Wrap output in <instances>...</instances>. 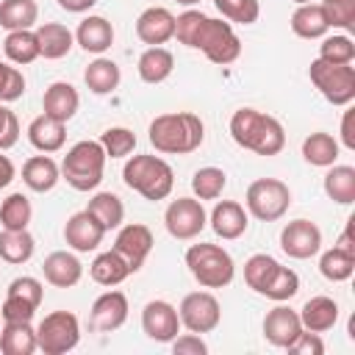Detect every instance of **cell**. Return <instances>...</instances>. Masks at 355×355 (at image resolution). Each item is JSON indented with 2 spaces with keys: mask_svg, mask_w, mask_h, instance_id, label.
<instances>
[{
  "mask_svg": "<svg viewBox=\"0 0 355 355\" xmlns=\"http://www.w3.org/2000/svg\"><path fill=\"white\" fill-rule=\"evenodd\" d=\"M86 211L105 227V233L114 230V227H119L122 219H125V205H122V200H119L114 191H97V194L89 200Z\"/></svg>",
  "mask_w": 355,
  "mask_h": 355,
  "instance_id": "cell-37",
  "label": "cell"
},
{
  "mask_svg": "<svg viewBox=\"0 0 355 355\" xmlns=\"http://www.w3.org/2000/svg\"><path fill=\"white\" fill-rule=\"evenodd\" d=\"M3 53L17 67H25V64L36 61L39 58L36 31H8L6 39H3Z\"/></svg>",
  "mask_w": 355,
  "mask_h": 355,
  "instance_id": "cell-35",
  "label": "cell"
},
{
  "mask_svg": "<svg viewBox=\"0 0 355 355\" xmlns=\"http://www.w3.org/2000/svg\"><path fill=\"white\" fill-rule=\"evenodd\" d=\"M319 58L333 61V64H352L355 61V44L344 33H338V36H322Z\"/></svg>",
  "mask_w": 355,
  "mask_h": 355,
  "instance_id": "cell-45",
  "label": "cell"
},
{
  "mask_svg": "<svg viewBox=\"0 0 355 355\" xmlns=\"http://www.w3.org/2000/svg\"><path fill=\"white\" fill-rule=\"evenodd\" d=\"M103 236H105V227L83 208L78 214H72L64 225V241L67 247H72L75 252H92L103 244Z\"/></svg>",
  "mask_w": 355,
  "mask_h": 355,
  "instance_id": "cell-16",
  "label": "cell"
},
{
  "mask_svg": "<svg viewBox=\"0 0 355 355\" xmlns=\"http://www.w3.org/2000/svg\"><path fill=\"white\" fill-rule=\"evenodd\" d=\"M227 186V175L219 166H202L191 175V191L197 200H216Z\"/></svg>",
  "mask_w": 355,
  "mask_h": 355,
  "instance_id": "cell-40",
  "label": "cell"
},
{
  "mask_svg": "<svg viewBox=\"0 0 355 355\" xmlns=\"http://www.w3.org/2000/svg\"><path fill=\"white\" fill-rule=\"evenodd\" d=\"M208 225V214L202 208V200L197 197H178L164 211V227L178 241L197 239Z\"/></svg>",
  "mask_w": 355,
  "mask_h": 355,
  "instance_id": "cell-10",
  "label": "cell"
},
{
  "mask_svg": "<svg viewBox=\"0 0 355 355\" xmlns=\"http://www.w3.org/2000/svg\"><path fill=\"white\" fill-rule=\"evenodd\" d=\"M33 250H36V241L33 236L25 230H0V258L11 266H22L33 258Z\"/></svg>",
  "mask_w": 355,
  "mask_h": 355,
  "instance_id": "cell-32",
  "label": "cell"
},
{
  "mask_svg": "<svg viewBox=\"0 0 355 355\" xmlns=\"http://www.w3.org/2000/svg\"><path fill=\"white\" fill-rule=\"evenodd\" d=\"M169 344H172V352H175V355H205V352H208V344L202 341L200 333L175 336Z\"/></svg>",
  "mask_w": 355,
  "mask_h": 355,
  "instance_id": "cell-51",
  "label": "cell"
},
{
  "mask_svg": "<svg viewBox=\"0 0 355 355\" xmlns=\"http://www.w3.org/2000/svg\"><path fill=\"white\" fill-rule=\"evenodd\" d=\"M31 216H33V208H31V200L22 191L8 194L0 205V225L6 230H25L31 225Z\"/></svg>",
  "mask_w": 355,
  "mask_h": 355,
  "instance_id": "cell-38",
  "label": "cell"
},
{
  "mask_svg": "<svg viewBox=\"0 0 355 355\" xmlns=\"http://www.w3.org/2000/svg\"><path fill=\"white\" fill-rule=\"evenodd\" d=\"M105 150L100 141H78L67 150L61 161V178L75 189V191H94L103 183L105 172Z\"/></svg>",
  "mask_w": 355,
  "mask_h": 355,
  "instance_id": "cell-5",
  "label": "cell"
},
{
  "mask_svg": "<svg viewBox=\"0 0 355 355\" xmlns=\"http://www.w3.org/2000/svg\"><path fill=\"white\" fill-rule=\"evenodd\" d=\"M244 205L258 222H277L291 205V189L277 178H258L247 186Z\"/></svg>",
  "mask_w": 355,
  "mask_h": 355,
  "instance_id": "cell-8",
  "label": "cell"
},
{
  "mask_svg": "<svg viewBox=\"0 0 355 355\" xmlns=\"http://www.w3.org/2000/svg\"><path fill=\"white\" fill-rule=\"evenodd\" d=\"M78 105H80V94H78V89L72 83L55 80V83H50L44 89V97H42L44 116L58 119V122H69L78 114Z\"/></svg>",
  "mask_w": 355,
  "mask_h": 355,
  "instance_id": "cell-20",
  "label": "cell"
},
{
  "mask_svg": "<svg viewBox=\"0 0 355 355\" xmlns=\"http://www.w3.org/2000/svg\"><path fill=\"white\" fill-rule=\"evenodd\" d=\"M308 78L330 105H349L355 100V67L352 64H333L324 58H313L308 67Z\"/></svg>",
  "mask_w": 355,
  "mask_h": 355,
  "instance_id": "cell-7",
  "label": "cell"
},
{
  "mask_svg": "<svg viewBox=\"0 0 355 355\" xmlns=\"http://www.w3.org/2000/svg\"><path fill=\"white\" fill-rule=\"evenodd\" d=\"M128 297L116 288H108L105 294H100L92 302V316H89V327L97 333H114L128 322Z\"/></svg>",
  "mask_w": 355,
  "mask_h": 355,
  "instance_id": "cell-15",
  "label": "cell"
},
{
  "mask_svg": "<svg viewBox=\"0 0 355 355\" xmlns=\"http://www.w3.org/2000/svg\"><path fill=\"white\" fill-rule=\"evenodd\" d=\"M230 136H233V141L239 147H244V150H250L255 155H266V158L277 155L286 147L283 125L275 116H269V114H263L258 108H250V105L239 108L230 116Z\"/></svg>",
  "mask_w": 355,
  "mask_h": 355,
  "instance_id": "cell-2",
  "label": "cell"
},
{
  "mask_svg": "<svg viewBox=\"0 0 355 355\" xmlns=\"http://www.w3.org/2000/svg\"><path fill=\"white\" fill-rule=\"evenodd\" d=\"M300 322H302V330L327 333L338 322V302L333 297H324V294L311 297L300 311Z\"/></svg>",
  "mask_w": 355,
  "mask_h": 355,
  "instance_id": "cell-23",
  "label": "cell"
},
{
  "mask_svg": "<svg viewBox=\"0 0 355 355\" xmlns=\"http://www.w3.org/2000/svg\"><path fill=\"white\" fill-rule=\"evenodd\" d=\"M288 352H294V355H322V352H324V341L319 338V333L302 330V333L294 338V344L288 347Z\"/></svg>",
  "mask_w": 355,
  "mask_h": 355,
  "instance_id": "cell-52",
  "label": "cell"
},
{
  "mask_svg": "<svg viewBox=\"0 0 355 355\" xmlns=\"http://www.w3.org/2000/svg\"><path fill=\"white\" fill-rule=\"evenodd\" d=\"M42 272H44V280L50 286H55V288H72L83 277V263L78 261V255H72L67 250H55V252H50L44 258Z\"/></svg>",
  "mask_w": 355,
  "mask_h": 355,
  "instance_id": "cell-21",
  "label": "cell"
},
{
  "mask_svg": "<svg viewBox=\"0 0 355 355\" xmlns=\"http://www.w3.org/2000/svg\"><path fill=\"white\" fill-rule=\"evenodd\" d=\"M136 36L150 47L166 44L169 39H175V14L164 6L144 8L136 19Z\"/></svg>",
  "mask_w": 355,
  "mask_h": 355,
  "instance_id": "cell-17",
  "label": "cell"
},
{
  "mask_svg": "<svg viewBox=\"0 0 355 355\" xmlns=\"http://www.w3.org/2000/svg\"><path fill=\"white\" fill-rule=\"evenodd\" d=\"M141 330L147 338H153L158 344H169L180 333L178 308L166 300H150L141 311Z\"/></svg>",
  "mask_w": 355,
  "mask_h": 355,
  "instance_id": "cell-14",
  "label": "cell"
},
{
  "mask_svg": "<svg viewBox=\"0 0 355 355\" xmlns=\"http://www.w3.org/2000/svg\"><path fill=\"white\" fill-rule=\"evenodd\" d=\"M336 247H338L341 252H349V255H355V241H352V219H349V222H347V227L341 230V236H338Z\"/></svg>",
  "mask_w": 355,
  "mask_h": 355,
  "instance_id": "cell-55",
  "label": "cell"
},
{
  "mask_svg": "<svg viewBox=\"0 0 355 355\" xmlns=\"http://www.w3.org/2000/svg\"><path fill=\"white\" fill-rule=\"evenodd\" d=\"M294 3H297V6H305V3H311V0H294Z\"/></svg>",
  "mask_w": 355,
  "mask_h": 355,
  "instance_id": "cell-58",
  "label": "cell"
},
{
  "mask_svg": "<svg viewBox=\"0 0 355 355\" xmlns=\"http://www.w3.org/2000/svg\"><path fill=\"white\" fill-rule=\"evenodd\" d=\"M75 42L86 50V53H94V55H103L111 44H114V25L105 19V17H86L80 19L78 31H75Z\"/></svg>",
  "mask_w": 355,
  "mask_h": 355,
  "instance_id": "cell-22",
  "label": "cell"
},
{
  "mask_svg": "<svg viewBox=\"0 0 355 355\" xmlns=\"http://www.w3.org/2000/svg\"><path fill=\"white\" fill-rule=\"evenodd\" d=\"M341 141L347 150H355V133H352V111H344L341 119Z\"/></svg>",
  "mask_w": 355,
  "mask_h": 355,
  "instance_id": "cell-53",
  "label": "cell"
},
{
  "mask_svg": "<svg viewBox=\"0 0 355 355\" xmlns=\"http://www.w3.org/2000/svg\"><path fill=\"white\" fill-rule=\"evenodd\" d=\"M100 144H103L108 158H125V155H130L136 150V133L130 128L116 125V128H108L100 136Z\"/></svg>",
  "mask_w": 355,
  "mask_h": 355,
  "instance_id": "cell-44",
  "label": "cell"
},
{
  "mask_svg": "<svg viewBox=\"0 0 355 355\" xmlns=\"http://www.w3.org/2000/svg\"><path fill=\"white\" fill-rule=\"evenodd\" d=\"M275 269H277V261H275L272 255L255 252V255H250L247 263H244V280H247V286H250L255 294H261Z\"/></svg>",
  "mask_w": 355,
  "mask_h": 355,
  "instance_id": "cell-42",
  "label": "cell"
},
{
  "mask_svg": "<svg viewBox=\"0 0 355 355\" xmlns=\"http://www.w3.org/2000/svg\"><path fill=\"white\" fill-rule=\"evenodd\" d=\"M178 3H180V6H197L200 0H178Z\"/></svg>",
  "mask_w": 355,
  "mask_h": 355,
  "instance_id": "cell-57",
  "label": "cell"
},
{
  "mask_svg": "<svg viewBox=\"0 0 355 355\" xmlns=\"http://www.w3.org/2000/svg\"><path fill=\"white\" fill-rule=\"evenodd\" d=\"M36 42H39V55H44L50 61H58L72 50L75 33L61 22H44V25L36 28Z\"/></svg>",
  "mask_w": 355,
  "mask_h": 355,
  "instance_id": "cell-26",
  "label": "cell"
},
{
  "mask_svg": "<svg viewBox=\"0 0 355 355\" xmlns=\"http://www.w3.org/2000/svg\"><path fill=\"white\" fill-rule=\"evenodd\" d=\"M280 250L297 261L313 258L322 250V230L311 219H294L280 230Z\"/></svg>",
  "mask_w": 355,
  "mask_h": 355,
  "instance_id": "cell-12",
  "label": "cell"
},
{
  "mask_svg": "<svg viewBox=\"0 0 355 355\" xmlns=\"http://www.w3.org/2000/svg\"><path fill=\"white\" fill-rule=\"evenodd\" d=\"M58 180H61V166L50 155H33L22 164V183L31 191L44 194V191L55 189Z\"/></svg>",
  "mask_w": 355,
  "mask_h": 355,
  "instance_id": "cell-25",
  "label": "cell"
},
{
  "mask_svg": "<svg viewBox=\"0 0 355 355\" xmlns=\"http://www.w3.org/2000/svg\"><path fill=\"white\" fill-rule=\"evenodd\" d=\"M89 275H92V280H94V283L114 288V286H119V283H122V280L130 275V269H128L125 258H122V255H119V252L111 247L108 252H100V255L92 261Z\"/></svg>",
  "mask_w": 355,
  "mask_h": 355,
  "instance_id": "cell-31",
  "label": "cell"
},
{
  "mask_svg": "<svg viewBox=\"0 0 355 355\" xmlns=\"http://www.w3.org/2000/svg\"><path fill=\"white\" fill-rule=\"evenodd\" d=\"M36 349H39L36 327H31V322H3V327H0V352L3 355H33Z\"/></svg>",
  "mask_w": 355,
  "mask_h": 355,
  "instance_id": "cell-27",
  "label": "cell"
},
{
  "mask_svg": "<svg viewBox=\"0 0 355 355\" xmlns=\"http://www.w3.org/2000/svg\"><path fill=\"white\" fill-rule=\"evenodd\" d=\"M39 19L36 0H0V28L6 31H31Z\"/></svg>",
  "mask_w": 355,
  "mask_h": 355,
  "instance_id": "cell-33",
  "label": "cell"
},
{
  "mask_svg": "<svg viewBox=\"0 0 355 355\" xmlns=\"http://www.w3.org/2000/svg\"><path fill=\"white\" fill-rule=\"evenodd\" d=\"M297 291H300V275H297L294 269L277 263V269L272 272V277H269V283L263 286L261 297H269V300H275V302H286V300H291Z\"/></svg>",
  "mask_w": 355,
  "mask_h": 355,
  "instance_id": "cell-41",
  "label": "cell"
},
{
  "mask_svg": "<svg viewBox=\"0 0 355 355\" xmlns=\"http://www.w3.org/2000/svg\"><path fill=\"white\" fill-rule=\"evenodd\" d=\"M178 316H180V324L189 333H200L202 336V333H211V330L219 327L222 305L211 291H191V294H186L180 300Z\"/></svg>",
  "mask_w": 355,
  "mask_h": 355,
  "instance_id": "cell-11",
  "label": "cell"
},
{
  "mask_svg": "<svg viewBox=\"0 0 355 355\" xmlns=\"http://www.w3.org/2000/svg\"><path fill=\"white\" fill-rule=\"evenodd\" d=\"M216 11L236 25H252L261 17V3L258 0H214Z\"/></svg>",
  "mask_w": 355,
  "mask_h": 355,
  "instance_id": "cell-43",
  "label": "cell"
},
{
  "mask_svg": "<svg viewBox=\"0 0 355 355\" xmlns=\"http://www.w3.org/2000/svg\"><path fill=\"white\" fill-rule=\"evenodd\" d=\"M175 39L186 47L202 50L205 58L219 67H227L241 55V39L236 36L233 25L214 19L197 8H189L175 17Z\"/></svg>",
  "mask_w": 355,
  "mask_h": 355,
  "instance_id": "cell-1",
  "label": "cell"
},
{
  "mask_svg": "<svg viewBox=\"0 0 355 355\" xmlns=\"http://www.w3.org/2000/svg\"><path fill=\"white\" fill-rule=\"evenodd\" d=\"M33 313H36V305H31L28 300L11 297V294H6V300L0 305V319L3 322H31Z\"/></svg>",
  "mask_w": 355,
  "mask_h": 355,
  "instance_id": "cell-49",
  "label": "cell"
},
{
  "mask_svg": "<svg viewBox=\"0 0 355 355\" xmlns=\"http://www.w3.org/2000/svg\"><path fill=\"white\" fill-rule=\"evenodd\" d=\"M94 3H97V0H58V6H61L64 11H69V14H83V11H89Z\"/></svg>",
  "mask_w": 355,
  "mask_h": 355,
  "instance_id": "cell-56",
  "label": "cell"
},
{
  "mask_svg": "<svg viewBox=\"0 0 355 355\" xmlns=\"http://www.w3.org/2000/svg\"><path fill=\"white\" fill-rule=\"evenodd\" d=\"M19 141V119L14 111L0 105V150H8Z\"/></svg>",
  "mask_w": 355,
  "mask_h": 355,
  "instance_id": "cell-50",
  "label": "cell"
},
{
  "mask_svg": "<svg viewBox=\"0 0 355 355\" xmlns=\"http://www.w3.org/2000/svg\"><path fill=\"white\" fill-rule=\"evenodd\" d=\"M22 94H25V75L17 67L0 61V103H14Z\"/></svg>",
  "mask_w": 355,
  "mask_h": 355,
  "instance_id": "cell-47",
  "label": "cell"
},
{
  "mask_svg": "<svg viewBox=\"0 0 355 355\" xmlns=\"http://www.w3.org/2000/svg\"><path fill=\"white\" fill-rule=\"evenodd\" d=\"M291 31L300 39H322L330 31V22L324 17L322 3H305L297 6V11L291 14Z\"/></svg>",
  "mask_w": 355,
  "mask_h": 355,
  "instance_id": "cell-28",
  "label": "cell"
},
{
  "mask_svg": "<svg viewBox=\"0 0 355 355\" xmlns=\"http://www.w3.org/2000/svg\"><path fill=\"white\" fill-rule=\"evenodd\" d=\"M208 222H211V230H214L219 239L233 241V239H239V236L247 233L250 214L244 211L241 202H236V200H222V202L214 205Z\"/></svg>",
  "mask_w": 355,
  "mask_h": 355,
  "instance_id": "cell-19",
  "label": "cell"
},
{
  "mask_svg": "<svg viewBox=\"0 0 355 355\" xmlns=\"http://www.w3.org/2000/svg\"><path fill=\"white\" fill-rule=\"evenodd\" d=\"M330 28L355 31V0H324L322 3Z\"/></svg>",
  "mask_w": 355,
  "mask_h": 355,
  "instance_id": "cell-46",
  "label": "cell"
},
{
  "mask_svg": "<svg viewBox=\"0 0 355 355\" xmlns=\"http://www.w3.org/2000/svg\"><path fill=\"white\" fill-rule=\"evenodd\" d=\"M28 141L39 150V153H58L67 141V122L50 119V116H36L28 125Z\"/></svg>",
  "mask_w": 355,
  "mask_h": 355,
  "instance_id": "cell-24",
  "label": "cell"
},
{
  "mask_svg": "<svg viewBox=\"0 0 355 355\" xmlns=\"http://www.w3.org/2000/svg\"><path fill=\"white\" fill-rule=\"evenodd\" d=\"M136 69H139V78L144 83H153V86L155 83H164L172 75V69H175V55L166 47H147L139 55Z\"/></svg>",
  "mask_w": 355,
  "mask_h": 355,
  "instance_id": "cell-29",
  "label": "cell"
},
{
  "mask_svg": "<svg viewBox=\"0 0 355 355\" xmlns=\"http://www.w3.org/2000/svg\"><path fill=\"white\" fill-rule=\"evenodd\" d=\"M300 333H302L300 313L291 311L288 305H275V308L263 316V338H266L272 347L288 349Z\"/></svg>",
  "mask_w": 355,
  "mask_h": 355,
  "instance_id": "cell-18",
  "label": "cell"
},
{
  "mask_svg": "<svg viewBox=\"0 0 355 355\" xmlns=\"http://www.w3.org/2000/svg\"><path fill=\"white\" fill-rule=\"evenodd\" d=\"M83 80H86V86H89L92 94H111V92L119 86V80H122V69H119L116 61L97 55V58L83 69Z\"/></svg>",
  "mask_w": 355,
  "mask_h": 355,
  "instance_id": "cell-30",
  "label": "cell"
},
{
  "mask_svg": "<svg viewBox=\"0 0 355 355\" xmlns=\"http://www.w3.org/2000/svg\"><path fill=\"white\" fill-rule=\"evenodd\" d=\"M147 139L158 153L189 155V153L200 150V144L205 139V125L191 111H172V114H161L150 122Z\"/></svg>",
  "mask_w": 355,
  "mask_h": 355,
  "instance_id": "cell-3",
  "label": "cell"
},
{
  "mask_svg": "<svg viewBox=\"0 0 355 355\" xmlns=\"http://www.w3.org/2000/svg\"><path fill=\"white\" fill-rule=\"evenodd\" d=\"M324 194L338 205L355 202V169L347 164H333L324 175Z\"/></svg>",
  "mask_w": 355,
  "mask_h": 355,
  "instance_id": "cell-34",
  "label": "cell"
},
{
  "mask_svg": "<svg viewBox=\"0 0 355 355\" xmlns=\"http://www.w3.org/2000/svg\"><path fill=\"white\" fill-rule=\"evenodd\" d=\"M122 180L128 189H133L144 200L155 202V200H166L172 194L175 172L158 155H133V158H128V164L122 169Z\"/></svg>",
  "mask_w": 355,
  "mask_h": 355,
  "instance_id": "cell-4",
  "label": "cell"
},
{
  "mask_svg": "<svg viewBox=\"0 0 355 355\" xmlns=\"http://www.w3.org/2000/svg\"><path fill=\"white\" fill-rule=\"evenodd\" d=\"M338 150H341L338 141L324 130H316L302 141V158L311 166H333L338 161Z\"/></svg>",
  "mask_w": 355,
  "mask_h": 355,
  "instance_id": "cell-36",
  "label": "cell"
},
{
  "mask_svg": "<svg viewBox=\"0 0 355 355\" xmlns=\"http://www.w3.org/2000/svg\"><path fill=\"white\" fill-rule=\"evenodd\" d=\"M153 244H155V241H153V230H150L147 225H141V222L122 225L119 233H116V239H114V250L125 258L130 275L144 266V261H147Z\"/></svg>",
  "mask_w": 355,
  "mask_h": 355,
  "instance_id": "cell-13",
  "label": "cell"
},
{
  "mask_svg": "<svg viewBox=\"0 0 355 355\" xmlns=\"http://www.w3.org/2000/svg\"><path fill=\"white\" fill-rule=\"evenodd\" d=\"M6 294L19 297V300H28L31 305H36V308H39V305H42V297H44V286H42L36 277L22 275V277H14V280L8 283Z\"/></svg>",
  "mask_w": 355,
  "mask_h": 355,
  "instance_id": "cell-48",
  "label": "cell"
},
{
  "mask_svg": "<svg viewBox=\"0 0 355 355\" xmlns=\"http://www.w3.org/2000/svg\"><path fill=\"white\" fill-rule=\"evenodd\" d=\"M80 341V322L69 311L47 313L36 327V344L44 355H64Z\"/></svg>",
  "mask_w": 355,
  "mask_h": 355,
  "instance_id": "cell-9",
  "label": "cell"
},
{
  "mask_svg": "<svg viewBox=\"0 0 355 355\" xmlns=\"http://www.w3.org/2000/svg\"><path fill=\"white\" fill-rule=\"evenodd\" d=\"M319 272H322V277H327L330 283H344V280H349L352 272H355V255L341 252L338 247L324 250L322 258H319Z\"/></svg>",
  "mask_w": 355,
  "mask_h": 355,
  "instance_id": "cell-39",
  "label": "cell"
},
{
  "mask_svg": "<svg viewBox=\"0 0 355 355\" xmlns=\"http://www.w3.org/2000/svg\"><path fill=\"white\" fill-rule=\"evenodd\" d=\"M14 175H17V169H14L11 158L3 155V150H0V189H6V186L14 180Z\"/></svg>",
  "mask_w": 355,
  "mask_h": 355,
  "instance_id": "cell-54",
  "label": "cell"
},
{
  "mask_svg": "<svg viewBox=\"0 0 355 355\" xmlns=\"http://www.w3.org/2000/svg\"><path fill=\"white\" fill-rule=\"evenodd\" d=\"M186 266L202 288H225L236 275V263L230 252L219 244H205V241L191 244L186 250Z\"/></svg>",
  "mask_w": 355,
  "mask_h": 355,
  "instance_id": "cell-6",
  "label": "cell"
}]
</instances>
